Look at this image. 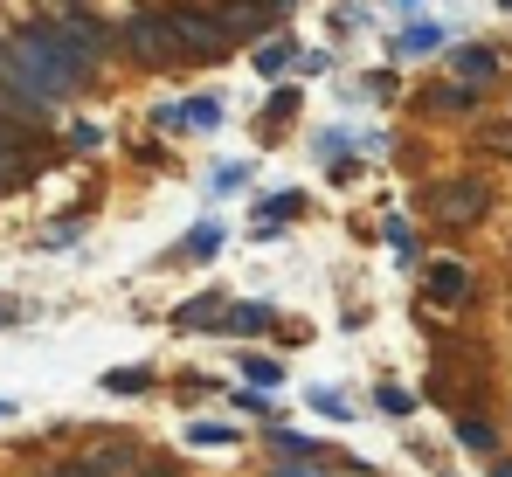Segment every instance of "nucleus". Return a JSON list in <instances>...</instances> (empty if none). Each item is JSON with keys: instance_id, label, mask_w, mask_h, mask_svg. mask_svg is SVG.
<instances>
[{"instance_id": "nucleus-1", "label": "nucleus", "mask_w": 512, "mask_h": 477, "mask_svg": "<svg viewBox=\"0 0 512 477\" xmlns=\"http://www.w3.org/2000/svg\"><path fill=\"white\" fill-rule=\"evenodd\" d=\"M104 49H111V35H104L90 14H77V7H70V14H56V21H28V28L14 35V56L49 83L56 97H77V90L97 77Z\"/></svg>"}, {"instance_id": "nucleus-2", "label": "nucleus", "mask_w": 512, "mask_h": 477, "mask_svg": "<svg viewBox=\"0 0 512 477\" xmlns=\"http://www.w3.org/2000/svg\"><path fill=\"white\" fill-rule=\"evenodd\" d=\"M429 222H443V229H471V222H485L492 215V180L485 173H450V180H436L423 194Z\"/></svg>"}, {"instance_id": "nucleus-3", "label": "nucleus", "mask_w": 512, "mask_h": 477, "mask_svg": "<svg viewBox=\"0 0 512 477\" xmlns=\"http://www.w3.org/2000/svg\"><path fill=\"white\" fill-rule=\"evenodd\" d=\"M173 28V42H180V56L187 63H215V56H229V28L215 21V7H160Z\"/></svg>"}, {"instance_id": "nucleus-4", "label": "nucleus", "mask_w": 512, "mask_h": 477, "mask_svg": "<svg viewBox=\"0 0 512 477\" xmlns=\"http://www.w3.org/2000/svg\"><path fill=\"white\" fill-rule=\"evenodd\" d=\"M118 42H125V56L146 63V70H173V63H187L180 42H173V28H167V14H132V21L118 28Z\"/></svg>"}, {"instance_id": "nucleus-5", "label": "nucleus", "mask_w": 512, "mask_h": 477, "mask_svg": "<svg viewBox=\"0 0 512 477\" xmlns=\"http://www.w3.org/2000/svg\"><path fill=\"white\" fill-rule=\"evenodd\" d=\"M423 298L429 305H464L471 298V263L464 256H436L423 270Z\"/></svg>"}, {"instance_id": "nucleus-6", "label": "nucleus", "mask_w": 512, "mask_h": 477, "mask_svg": "<svg viewBox=\"0 0 512 477\" xmlns=\"http://www.w3.org/2000/svg\"><path fill=\"white\" fill-rule=\"evenodd\" d=\"M450 77H464V83H478V90H485V83L506 77V56H499V49H485V42H457V49H450Z\"/></svg>"}, {"instance_id": "nucleus-7", "label": "nucleus", "mask_w": 512, "mask_h": 477, "mask_svg": "<svg viewBox=\"0 0 512 477\" xmlns=\"http://www.w3.org/2000/svg\"><path fill=\"white\" fill-rule=\"evenodd\" d=\"M423 111L429 118H471L478 111V83H464V77L436 83V90H423Z\"/></svg>"}, {"instance_id": "nucleus-8", "label": "nucleus", "mask_w": 512, "mask_h": 477, "mask_svg": "<svg viewBox=\"0 0 512 477\" xmlns=\"http://www.w3.org/2000/svg\"><path fill=\"white\" fill-rule=\"evenodd\" d=\"M215 21H222L229 35H263L277 14H270L263 0H215Z\"/></svg>"}, {"instance_id": "nucleus-9", "label": "nucleus", "mask_w": 512, "mask_h": 477, "mask_svg": "<svg viewBox=\"0 0 512 477\" xmlns=\"http://www.w3.org/2000/svg\"><path fill=\"white\" fill-rule=\"evenodd\" d=\"M429 49H443V28H436V21H409V28L388 42L395 63H416V56H429Z\"/></svg>"}, {"instance_id": "nucleus-10", "label": "nucleus", "mask_w": 512, "mask_h": 477, "mask_svg": "<svg viewBox=\"0 0 512 477\" xmlns=\"http://www.w3.org/2000/svg\"><path fill=\"white\" fill-rule=\"evenodd\" d=\"M222 312H229V298H222V291H201V298L173 305V332H201V325H215Z\"/></svg>"}, {"instance_id": "nucleus-11", "label": "nucleus", "mask_w": 512, "mask_h": 477, "mask_svg": "<svg viewBox=\"0 0 512 477\" xmlns=\"http://www.w3.org/2000/svg\"><path fill=\"white\" fill-rule=\"evenodd\" d=\"M222 325H229L236 339H256V332H270V325H277V312H270V305H229Z\"/></svg>"}, {"instance_id": "nucleus-12", "label": "nucleus", "mask_w": 512, "mask_h": 477, "mask_svg": "<svg viewBox=\"0 0 512 477\" xmlns=\"http://www.w3.org/2000/svg\"><path fill=\"white\" fill-rule=\"evenodd\" d=\"M457 443L478 450V457H492V450H499V429H492L485 415H457Z\"/></svg>"}, {"instance_id": "nucleus-13", "label": "nucleus", "mask_w": 512, "mask_h": 477, "mask_svg": "<svg viewBox=\"0 0 512 477\" xmlns=\"http://www.w3.org/2000/svg\"><path fill=\"white\" fill-rule=\"evenodd\" d=\"M222 125V97H194V104H180V132H215Z\"/></svg>"}, {"instance_id": "nucleus-14", "label": "nucleus", "mask_w": 512, "mask_h": 477, "mask_svg": "<svg viewBox=\"0 0 512 477\" xmlns=\"http://www.w3.org/2000/svg\"><path fill=\"white\" fill-rule=\"evenodd\" d=\"M263 443H270L277 457H326L312 436H298V429H284V422H277V429H263Z\"/></svg>"}, {"instance_id": "nucleus-15", "label": "nucleus", "mask_w": 512, "mask_h": 477, "mask_svg": "<svg viewBox=\"0 0 512 477\" xmlns=\"http://www.w3.org/2000/svg\"><path fill=\"white\" fill-rule=\"evenodd\" d=\"M291 63H298V49H291V35H284V42H263V49H256V70H263V77H284Z\"/></svg>"}, {"instance_id": "nucleus-16", "label": "nucleus", "mask_w": 512, "mask_h": 477, "mask_svg": "<svg viewBox=\"0 0 512 477\" xmlns=\"http://www.w3.org/2000/svg\"><path fill=\"white\" fill-rule=\"evenodd\" d=\"M284 118H298V90H291V83H284V90H277V97L263 104V118H256V125H263V132H277Z\"/></svg>"}, {"instance_id": "nucleus-17", "label": "nucleus", "mask_w": 512, "mask_h": 477, "mask_svg": "<svg viewBox=\"0 0 512 477\" xmlns=\"http://www.w3.org/2000/svg\"><path fill=\"white\" fill-rule=\"evenodd\" d=\"M104 388H111V395H146V388H153V374H146V367H111V374H104Z\"/></svg>"}, {"instance_id": "nucleus-18", "label": "nucleus", "mask_w": 512, "mask_h": 477, "mask_svg": "<svg viewBox=\"0 0 512 477\" xmlns=\"http://www.w3.org/2000/svg\"><path fill=\"white\" fill-rule=\"evenodd\" d=\"M478 153H492V159H512V118H492V125L478 132Z\"/></svg>"}, {"instance_id": "nucleus-19", "label": "nucleus", "mask_w": 512, "mask_h": 477, "mask_svg": "<svg viewBox=\"0 0 512 477\" xmlns=\"http://www.w3.org/2000/svg\"><path fill=\"white\" fill-rule=\"evenodd\" d=\"M243 374H250V388H277V381H284V360H263V353H243Z\"/></svg>"}, {"instance_id": "nucleus-20", "label": "nucleus", "mask_w": 512, "mask_h": 477, "mask_svg": "<svg viewBox=\"0 0 512 477\" xmlns=\"http://www.w3.org/2000/svg\"><path fill=\"white\" fill-rule=\"evenodd\" d=\"M187 443H194V450H222V443H236V429H229V422H194Z\"/></svg>"}, {"instance_id": "nucleus-21", "label": "nucleus", "mask_w": 512, "mask_h": 477, "mask_svg": "<svg viewBox=\"0 0 512 477\" xmlns=\"http://www.w3.org/2000/svg\"><path fill=\"white\" fill-rule=\"evenodd\" d=\"M215 249H222V222H201L194 236L180 242V256H215Z\"/></svg>"}, {"instance_id": "nucleus-22", "label": "nucleus", "mask_w": 512, "mask_h": 477, "mask_svg": "<svg viewBox=\"0 0 512 477\" xmlns=\"http://www.w3.org/2000/svg\"><path fill=\"white\" fill-rule=\"evenodd\" d=\"M312 408H319V415H333V422H346V415H353L340 388H312Z\"/></svg>"}, {"instance_id": "nucleus-23", "label": "nucleus", "mask_w": 512, "mask_h": 477, "mask_svg": "<svg viewBox=\"0 0 512 477\" xmlns=\"http://www.w3.org/2000/svg\"><path fill=\"white\" fill-rule=\"evenodd\" d=\"M70 146H77V153H97V146H104V132H97V125H70Z\"/></svg>"}, {"instance_id": "nucleus-24", "label": "nucleus", "mask_w": 512, "mask_h": 477, "mask_svg": "<svg viewBox=\"0 0 512 477\" xmlns=\"http://www.w3.org/2000/svg\"><path fill=\"white\" fill-rule=\"evenodd\" d=\"M374 401H381V408H388V415H409V408H416V401L402 395V388H374Z\"/></svg>"}, {"instance_id": "nucleus-25", "label": "nucleus", "mask_w": 512, "mask_h": 477, "mask_svg": "<svg viewBox=\"0 0 512 477\" xmlns=\"http://www.w3.org/2000/svg\"><path fill=\"white\" fill-rule=\"evenodd\" d=\"M277 477H326V457H291V471H277Z\"/></svg>"}, {"instance_id": "nucleus-26", "label": "nucleus", "mask_w": 512, "mask_h": 477, "mask_svg": "<svg viewBox=\"0 0 512 477\" xmlns=\"http://www.w3.org/2000/svg\"><path fill=\"white\" fill-rule=\"evenodd\" d=\"M77 236H84V222H56L42 242H49V249H63V242H77Z\"/></svg>"}, {"instance_id": "nucleus-27", "label": "nucleus", "mask_w": 512, "mask_h": 477, "mask_svg": "<svg viewBox=\"0 0 512 477\" xmlns=\"http://www.w3.org/2000/svg\"><path fill=\"white\" fill-rule=\"evenodd\" d=\"M243 180H250V166H222V173H215V194H229V187H243Z\"/></svg>"}, {"instance_id": "nucleus-28", "label": "nucleus", "mask_w": 512, "mask_h": 477, "mask_svg": "<svg viewBox=\"0 0 512 477\" xmlns=\"http://www.w3.org/2000/svg\"><path fill=\"white\" fill-rule=\"evenodd\" d=\"M42 477H97L90 464H63V471H42Z\"/></svg>"}, {"instance_id": "nucleus-29", "label": "nucleus", "mask_w": 512, "mask_h": 477, "mask_svg": "<svg viewBox=\"0 0 512 477\" xmlns=\"http://www.w3.org/2000/svg\"><path fill=\"white\" fill-rule=\"evenodd\" d=\"M14 187H21V180H14V166H0V201H7Z\"/></svg>"}, {"instance_id": "nucleus-30", "label": "nucleus", "mask_w": 512, "mask_h": 477, "mask_svg": "<svg viewBox=\"0 0 512 477\" xmlns=\"http://www.w3.org/2000/svg\"><path fill=\"white\" fill-rule=\"evenodd\" d=\"M139 477H180V471H167V464H146V471H139Z\"/></svg>"}, {"instance_id": "nucleus-31", "label": "nucleus", "mask_w": 512, "mask_h": 477, "mask_svg": "<svg viewBox=\"0 0 512 477\" xmlns=\"http://www.w3.org/2000/svg\"><path fill=\"white\" fill-rule=\"evenodd\" d=\"M263 7H270V14H291V7H298V0H263Z\"/></svg>"}, {"instance_id": "nucleus-32", "label": "nucleus", "mask_w": 512, "mask_h": 477, "mask_svg": "<svg viewBox=\"0 0 512 477\" xmlns=\"http://www.w3.org/2000/svg\"><path fill=\"white\" fill-rule=\"evenodd\" d=\"M395 7H402V14H416V7H423V0H395Z\"/></svg>"}, {"instance_id": "nucleus-33", "label": "nucleus", "mask_w": 512, "mask_h": 477, "mask_svg": "<svg viewBox=\"0 0 512 477\" xmlns=\"http://www.w3.org/2000/svg\"><path fill=\"white\" fill-rule=\"evenodd\" d=\"M492 477H512V464H492Z\"/></svg>"}, {"instance_id": "nucleus-34", "label": "nucleus", "mask_w": 512, "mask_h": 477, "mask_svg": "<svg viewBox=\"0 0 512 477\" xmlns=\"http://www.w3.org/2000/svg\"><path fill=\"white\" fill-rule=\"evenodd\" d=\"M0 325H14V312H7V305H0Z\"/></svg>"}, {"instance_id": "nucleus-35", "label": "nucleus", "mask_w": 512, "mask_h": 477, "mask_svg": "<svg viewBox=\"0 0 512 477\" xmlns=\"http://www.w3.org/2000/svg\"><path fill=\"white\" fill-rule=\"evenodd\" d=\"M0 415H14V401H0Z\"/></svg>"}, {"instance_id": "nucleus-36", "label": "nucleus", "mask_w": 512, "mask_h": 477, "mask_svg": "<svg viewBox=\"0 0 512 477\" xmlns=\"http://www.w3.org/2000/svg\"><path fill=\"white\" fill-rule=\"evenodd\" d=\"M499 7H506V14H512V0H499Z\"/></svg>"}, {"instance_id": "nucleus-37", "label": "nucleus", "mask_w": 512, "mask_h": 477, "mask_svg": "<svg viewBox=\"0 0 512 477\" xmlns=\"http://www.w3.org/2000/svg\"><path fill=\"white\" fill-rule=\"evenodd\" d=\"M63 7H77V0H63Z\"/></svg>"}]
</instances>
